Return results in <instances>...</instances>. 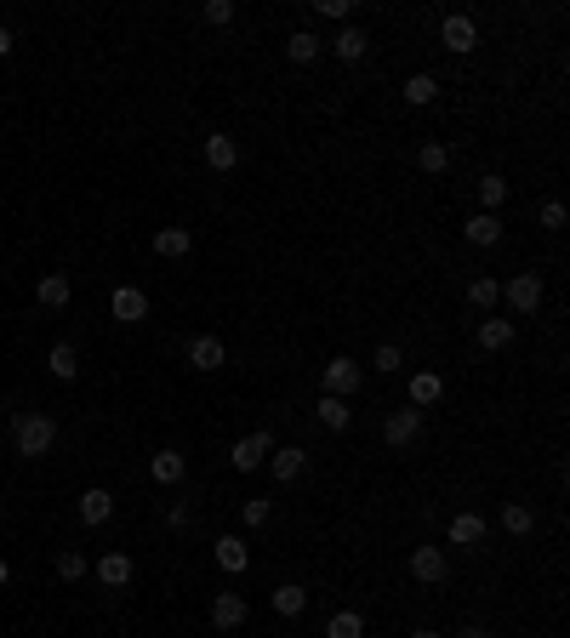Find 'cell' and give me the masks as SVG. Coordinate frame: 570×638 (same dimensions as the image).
I'll return each mask as SVG.
<instances>
[{
  "instance_id": "obj_1",
  "label": "cell",
  "mask_w": 570,
  "mask_h": 638,
  "mask_svg": "<svg viewBox=\"0 0 570 638\" xmlns=\"http://www.w3.org/2000/svg\"><path fill=\"white\" fill-rule=\"evenodd\" d=\"M12 444H17V456H46L57 444V422L40 416V411H17L12 416Z\"/></svg>"
},
{
  "instance_id": "obj_2",
  "label": "cell",
  "mask_w": 570,
  "mask_h": 638,
  "mask_svg": "<svg viewBox=\"0 0 570 638\" xmlns=\"http://www.w3.org/2000/svg\"><path fill=\"white\" fill-rule=\"evenodd\" d=\"M320 382H325V394L331 399H354V394H360V365H354V359L348 354H336V359H325V371H320Z\"/></svg>"
},
{
  "instance_id": "obj_3",
  "label": "cell",
  "mask_w": 570,
  "mask_h": 638,
  "mask_svg": "<svg viewBox=\"0 0 570 638\" xmlns=\"http://www.w3.org/2000/svg\"><path fill=\"white\" fill-rule=\"evenodd\" d=\"M383 439L394 444V451H411V444L422 439V411L411 405V411H394L388 422H383Z\"/></svg>"
},
{
  "instance_id": "obj_4",
  "label": "cell",
  "mask_w": 570,
  "mask_h": 638,
  "mask_svg": "<svg viewBox=\"0 0 570 638\" xmlns=\"http://www.w3.org/2000/svg\"><path fill=\"white\" fill-rule=\"evenodd\" d=\"M502 296H508L514 314H536L542 308V280H536V274H514V280L502 285Z\"/></svg>"
},
{
  "instance_id": "obj_5",
  "label": "cell",
  "mask_w": 570,
  "mask_h": 638,
  "mask_svg": "<svg viewBox=\"0 0 570 638\" xmlns=\"http://www.w3.org/2000/svg\"><path fill=\"white\" fill-rule=\"evenodd\" d=\"M274 456V434L263 428V434H245L240 444H235V467H240V474H257V467Z\"/></svg>"
},
{
  "instance_id": "obj_6",
  "label": "cell",
  "mask_w": 570,
  "mask_h": 638,
  "mask_svg": "<svg viewBox=\"0 0 570 638\" xmlns=\"http://www.w3.org/2000/svg\"><path fill=\"white\" fill-rule=\"evenodd\" d=\"M268 467H274V479H280V484H291V479H303V467H308V451H303V444H274Z\"/></svg>"
},
{
  "instance_id": "obj_7",
  "label": "cell",
  "mask_w": 570,
  "mask_h": 638,
  "mask_svg": "<svg viewBox=\"0 0 570 638\" xmlns=\"http://www.w3.org/2000/svg\"><path fill=\"white\" fill-rule=\"evenodd\" d=\"M439 40H445V52H474L479 46V29H474V17H445V24H439Z\"/></svg>"
},
{
  "instance_id": "obj_8",
  "label": "cell",
  "mask_w": 570,
  "mask_h": 638,
  "mask_svg": "<svg viewBox=\"0 0 570 638\" xmlns=\"http://www.w3.org/2000/svg\"><path fill=\"white\" fill-rule=\"evenodd\" d=\"M445 570H451V564H445V547H416V553H411V576H416V582L434 587V582H445Z\"/></svg>"
},
{
  "instance_id": "obj_9",
  "label": "cell",
  "mask_w": 570,
  "mask_h": 638,
  "mask_svg": "<svg viewBox=\"0 0 570 638\" xmlns=\"http://www.w3.org/2000/svg\"><path fill=\"white\" fill-rule=\"evenodd\" d=\"M205 165H211V172H235V165H240V143L228 132H211L205 137Z\"/></svg>"
},
{
  "instance_id": "obj_10",
  "label": "cell",
  "mask_w": 570,
  "mask_h": 638,
  "mask_svg": "<svg viewBox=\"0 0 570 638\" xmlns=\"http://www.w3.org/2000/svg\"><path fill=\"white\" fill-rule=\"evenodd\" d=\"M240 622H245V599H240V593H217V599H211V627L235 633Z\"/></svg>"
},
{
  "instance_id": "obj_11",
  "label": "cell",
  "mask_w": 570,
  "mask_h": 638,
  "mask_svg": "<svg viewBox=\"0 0 570 638\" xmlns=\"http://www.w3.org/2000/svg\"><path fill=\"white\" fill-rule=\"evenodd\" d=\"M109 308H115V319H125V325H137V319H149V296H143L137 285H120V291L109 296Z\"/></svg>"
},
{
  "instance_id": "obj_12",
  "label": "cell",
  "mask_w": 570,
  "mask_h": 638,
  "mask_svg": "<svg viewBox=\"0 0 570 638\" xmlns=\"http://www.w3.org/2000/svg\"><path fill=\"white\" fill-rule=\"evenodd\" d=\"M514 336H519V325H514V319H479V348H485V354L514 348Z\"/></svg>"
},
{
  "instance_id": "obj_13",
  "label": "cell",
  "mask_w": 570,
  "mask_h": 638,
  "mask_svg": "<svg viewBox=\"0 0 570 638\" xmlns=\"http://www.w3.org/2000/svg\"><path fill=\"white\" fill-rule=\"evenodd\" d=\"M109 513H115V496L109 491H97V484H92V491H80V524H109Z\"/></svg>"
},
{
  "instance_id": "obj_14",
  "label": "cell",
  "mask_w": 570,
  "mask_h": 638,
  "mask_svg": "<svg viewBox=\"0 0 570 638\" xmlns=\"http://www.w3.org/2000/svg\"><path fill=\"white\" fill-rule=\"evenodd\" d=\"M223 359H228V348L217 343V336H195V343H188V365L195 371H217Z\"/></svg>"
},
{
  "instance_id": "obj_15",
  "label": "cell",
  "mask_w": 570,
  "mask_h": 638,
  "mask_svg": "<svg viewBox=\"0 0 570 638\" xmlns=\"http://www.w3.org/2000/svg\"><path fill=\"white\" fill-rule=\"evenodd\" d=\"M35 303H40V308H69V274H40Z\"/></svg>"
},
{
  "instance_id": "obj_16",
  "label": "cell",
  "mask_w": 570,
  "mask_h": 638,
  "mask_svg": "<svg viewBox=\"0 0 570 638\" xmlns=\"http://www.w3.org/2000/svg\"><path fill=\"white\" fill-rule=\"evenodd\" d=\"M97 582L103 587H125V582H132V553H103V559H97Z\"/></svg>"
},
{
  "instance_id": "obj_17",
  "label": "cell",
  "mask_w": 570,
  "mask_h": 638,
  "mask_svg": "<svg viewBox=\"0 0 570 638\" xmlns=\"http://www.w3.org/2000/svg\"><path fill=\"white\" fill-rule=\"evenodd\" d=\"M188 251H195V234H188V228H160L155 234V257H188Z\"/></svg>"
},
{
  "instance_id": "obj_18",
  "label": "cell",
  "mask_w": 570,
  "mask_h": 638,
  "mask_svg": "<svg viewBox=\"0 0 570 638\" xmlns=\"http://www.w3.org/2000/svg\"><path fill=\"white\" fill-rule=\"evenodd\" d=\"M46 371H52L57 382H75V376H80V354H75V343H52Z\"/></svg>"
},
{
  "instance_id": "obj_19",
  "label": "cell",
  "mask_w": 570,
  "mask_h": 638,
  "mask_svg": "<svg viewBox=\"0 0 570 638\" xmlns=\"http://www.w3.org/2000/svg\"><path fill=\"white\" fill-rule=\"evenodd\" d=\"M365 46H371V40H365V29H360V24H348L343 35L331 40V52L343 57V63H360V57H365Z\"/></svg>"
},
{
  "instance_id": "obj_20",
  "label": "cell",
  "mask_w": 570,
  "mask_h": 638,
  "mask_svg": "<svg viewBox=\"0 0 570 638\" xmlns=\"http://www.w3.org/2000/svg\"><path fill=\"white\" fill-rule=\"evenodd\" d=\"M485 542V519L479 513H456L451 519V547H479Z\"/></svg>"
},
{
  "instance_id": "obj_21",
  "label": "cell",
  "mask_w": 570,
  "mask_h": 638,
  "mask_svg": "<svg viewBox=\"0 0 570 638\" xmlns=\"http://www.w3.org/2000/svg\"><path fill=\"white\" fill-rule=\"evenodd\" d=\"M314 416H320V422H325L331 434H343L348 422H354V405H348V399H331V394H325L320 405H314Z\"/></svg>"
},
{
  "instance_id": "obj_22",
  "label": "cell",
  "mask_w": 570,
  "mask_h": 638,
  "mask_svg": "<svg viewBox=\"0 0 570 638\" xmlns=\"http://www.w3.org/2000/svg\"><path fill=\"white\" fill-rule=\"evenodd\" d=\"M462 234H468L474 245H496L502 240V217H496V211H479V217H468V228H462Z\"/></svg>"
},
{
  "instance_id": "obj_23",
  "label": "cell",
  "mask_w": 570,
  "mask_h": 638,
  "mask_svg": "<svg viewBox=\"0 0 570 638\" xmlns=\"http://www.w3.org/2000/svg\"><path fill=\"white\" fill-rule=\"evenodd\" d=\"M274 610H280V615H303L308 610V587L303 582H280V587H274Z\"/></svg>"
},
{
  "instance_id": "obj_24",
  "label": "cell",
  "mask_w": 570,
  "mask_h": 638,
  "mask_svg": "<svg viewBox=\"0 0 570 638\" xmlns=\"http://www.w3.org/2000/svg\"><path fill=\"white\" fill-rule=\"evenodd\" d=\"M217 564L228 570V576H240V570L251 564V553H245V542H240V536H217Z\"/></svg>"
},
{
  "instance_id": "obj_25",
  "label": "cell",
  "mask_w": 570,
  "mask_h": 638,
  "mask_svg": "<svg viewBox=\"0 0 570 638\" xmlns=\"http://www.w3.org/2000/svg\"><path fill=\"white\" fill-rule=\"evenodd\" d=\"M325 638H365V615L360 610H336L325 622Z\"/></svg>"
},
{
  "instance_id": "obj_26",
  "label": "cell",
  "mask_w": 570,
  "mask_h": 638,
  "mask_svg": "<svg viewBox=\"0 0 570 638\" xmlns=\"http://www.w3.org/2000/svg\"><path fill=\"white\" fill-rule=\"evenodd\" d=\"M320 52H325V46H320V35H314V29H297V35L285 40V57H291V63H314Z\"/></svg>"
},
{
  "instance_id": "obj_27",
  "label": "cell",
  "mask_w": 570,
  "mask_h": 638,
  "mask_svg": "<svg viewBox=\"0 0 570 638\" xmlns=\"http://www.w3.org/2000/svg\"><path fill=\"white\" fill-rule=\"evenodd\" d=\"M439 394H445V382H439L434 371L411 376V405H416V411H422V405H439Z\"/></svg>"
},
{
  "instance_id": "obj_28",
  "label": "cell",
  "mask_w": 570,
  "mask_h": 638,
  "mask_svg": "<svg viewBox=\"0 0 570 638\" xmlns=\"http://www.w3.org/2000/svg\"><path fill=\"white\" fill-rule=\"evenodd\" d=\"M149 474H155L160 484H183V474H188V462H183L177 451H160V456L149 462Z\"/></svg>"
},
{
  "instance_id": "obj_29",
  "label": "cell",
  "mask_w": 570,
  "mask_h": 638,
  "mask_svg": "<svg viewBox=\"0 0 570 638\" xmlns=\"http://www.w3.org/2000/svg\"><path fill=\"white\" fill-rule=\"evenodd\" d=\"M531 524H536V513L525 502H508L502 507V530H508V536H531Z\"/></svg>"
},
{
  "instance_id": "obj_30",
  "label": "cell",
  "mask_w": 570,
  "mask_h": 638,
  "mask_svg": "<svg viewBox=\"0 0 570 638\" xmlns=\"http://www.w3.org/2000/svg\"><path fill=\"white\" fill-rule=\"evenodd\" d=\"M434 97H439V80H434V75H411V80H405V103H416V109H428Z\"/></svg>"
},
{
  "instance_id": "obj_31",
  "label": "cell",
  "mask_w": 570,
  "mask_h": 638,
  "mask_svg": "<svg viewBox=\"0 0 570 638\" xmlns=\"http://www.w3.org/2000/svg\"><path fill=\"white\" fill-rule=\"evenodd\" d=\"M502 200H508V177H496V172H491V177H479V205H485V211H496Z\"/></svg>"
},
{
  "instance_id": "obj_32",
  "label": "cell",
  "mask_w": 570,
  "mask_h": 638,
  "mask_svg": "<svg viewBox=\"0 0 570 638\" xmlns=\"http://www.w3.org/2000/svg\"><path fill=\"white\" fill-rule=\"evenodd\" d=\"M416 165H422V172H445V165H451V148H445V143H422V148H416Z\"/></svg>"
},
{
  "instance_id": "obj_33",
  "label": "cell",
  "mask_w": 570,
  "mask_h": 638,
  "mask_svg": "<svg viewBox=\"0 0 570 638\" xmlns=\"http://www.w3.org/2000/svg\"><path fill=\"white\" fill-rule=\"evenodd\" d=\"M57 576H63V582H80V576H86V553L63 547V553H57Z\"/></svg>"
},
{
  "instance_id": "obj_34",
  "label": "cell",
  "mask_w": 570,
  "mask_h": 638,
  "mask_svg": "<svg viewBox=\"0 0 570 638\" xmlns=\"http://www.w3.org/2000/svg\"><path fill=\"white\" fill-rule=\"evenodd\" d=\"M468 303H474V308H496V303H502V285H496V280H474V285H468Z\"/></svg>"
},
{
  "instance_id": "obj_35",
  "label": "cell",
  "mask_w": 570,
  "mask_h": 638,
  "mask_svg": "<svg viewBox=\"0 0 570 638\" xmlns=\"http://www.w3.org/2000/svg\"><path fill=\"white\" fill-rule=\"evenodd\" d=\"M200 17H205V24H211V29H223V24H235V0H205V6H200Z\"/></svg>"
},
{
  "instance_id": "obj_36",
  "label": "cell",
  "mask_w": 570,
  "mask_h": 638,
  "mask_svg": "<svg viewBox=\"0 0 570 638\" xmlns=\"http://www.w3.org/2000/svg\"><path fill=\"white\" fill-rule=\"evenodd\" d=\"M371 365H376V371H388V376H394L399 365H405V354H399L394 343H383V348H376V359H371Z\"/></svg>"
},
{
  "instance_id": "obj_37",
  "label": "cell",
  "mask_w": 570,
  "mask_h": 638,
  "mask_svg": "<svg viewBox=\"0 0 570 638\" xmlns=\"http://www.w3.org/2000/svg\"><path fill=\"white\" fill-rule=\"evenodd\" d=\"M268 513H274V502H263V496H257V502H245V507H240V519H245L251 530H257V524H268Z\"/></svg>"
},
{
  "instance_id": "obj_38",
  "label": "cell",
  "mask_w": 570,
  "mask_h": 638,
  "mask_svg": "<svg viewBox=\"0 0 570 638\" xmlns=\"http://www.w3.org/2000/svg\"><path fill=\"white\" fill-rule=\"evenodd\" d=\"M542 228H565V205H559V200L542 205Z\"/></svg>"
},
{
  "instance_id": "obj_39",
  "label": "cell",
  "mask_w": 570,
  "mask_h": 638,
  "mask_svg": "<svg viewBox=\"0 0 570 638\" xmlns=\"http://www.w3.org/2000/svg\"><path fill=\"white\" fill-rule=\"evenodd\" d=\"M165 524H172V530H188V507H183V502L165 507Z\"/></svg>"
},
{
  "instance_id": "obj_40",
  "label": "cell",
  "mask_w": 570,
  "mask_h": 638,
  "mask_svg": "<svg viewBox=\"0 0 570 638\" xmlns=\"http://www.w3.org/2000/svg\"><path fill=\"white\" fill-rule=\"evenodd\" d=\"M451 638H491V633H485V627H479V622H468V627H456V633H451Z\"/></svg>"
},
{
  "instance_id": "obj_41",
  "label": "cell",
  "mask_w": 570,
  "mask_h": 638,
  "mask_svg": "<svg viewBox=\"0 0 570 638\" xmlns=\"http://www.w3.org/2000/svg\"><path fill=\"white\" fill-rule=\"evenodd\" d=\"M6 52H12V29H6V24H0V57H6Z\"/></svg>"
},
{
  "instance_id": "obj_42",
  "label": "cell",
  "mask_w": 570,
  "mask_h": 638,
  "mask_svg": "<svg viewBox=\"0 0 570 638\" xmlns=\"http://www.w3.org/2000/svg\"><path fill=\"white\" fill-rule=\"evenodd\" d=\"M411 638H445V633H434V627H416V633H411Z\"/></svg>"
},
{
  "instance_id": "obj_43",
  "label": "cell",
  "mask_w": 570,
  "mask_h": 638,
  "mask_svg": "<svg viewBox=\"0 0 570 638\" xmlns=\"http://www.w3.org/2000/svg\"><path fill=\"white\" fill-rule=\"evenodd\" d=\"M6 582H12V564H6V559H0V587H6Z\"/></svg>"
}]
</instances>
